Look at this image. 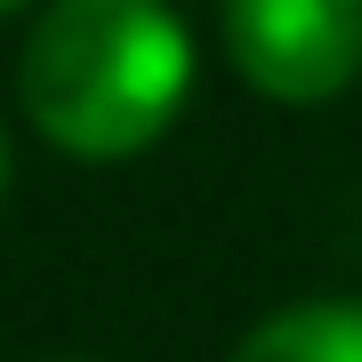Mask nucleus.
I'll return each mask as SVG.
<instances>
[{
	"label": "nucleus",
	"mask_w": 362,
	"mask_h": 362,
	"mask_svg": "<svg viewBox=\"0 0 362 362\" xmlns=\"http://www.w3.org/2000/svg\"><path fill=\"white\" fill-rule=\"evenodd\" d=\"M233 362H362V306L354 298L282 306L233 346Z\"/></svg>",
	"instance_id": "obj_3"
},
{
	"label": "nucleus",
	"mask_w": 362,
	"mask_h": 362,
	"mask_svg": "<svg viewBox=\"0 0 362 362\" xmlns=\"http://www.w3.org/2000/svg\"><path fill=\"white\" fill-rule=\"evenodd\" d=\"M33 129L73 161H129L194 97V33L169 0H49L16 57Z\"/></svg>",
	"instance_id": "obj_1"
},
{
	"label": "nucleus",
	"mask_w": 362,
	"mask_h": 362,
	"mask_svg": "<svg viewBox=\"0 0 362 362\" xmlns=\"http://www.w3.org/2000/svg\"><path fill=\"white\" fill-rule=\"evenodd\" d=\"M16 8H33V0H0V16H16Z\"/></svg>",
	"instance_id": "obj_5"
},
{
	"label": "nucleus",
	"mask_w": 362,
	"mask_h": 362,
	"mask_svg": "<svg viewBox=\"0 0 362 362\" xmlns=\"http://www.w3.org/2000/svg\"><path fill=\"white\" fill-rule=\"evenodd\" d=\"M233 73L274 105H330L362 81V0H226Z\"/></svg>",
	"instance_id": "obj_2"
},
{
	"label": "nucleus",
	"mask_w": 362,
	"mask_h": 362,
	"mask_svg": "<svg viewBox=\"0 0 362 362\" xmlns=\"http://www.w3.org/2000/svg\"><path fill=\"white\" fill-rule=\"evenodd\" d=\"M0 194H8V129H0Z\"/></svg>",
	"instance_id": "obj_4"
}]
</instances>
